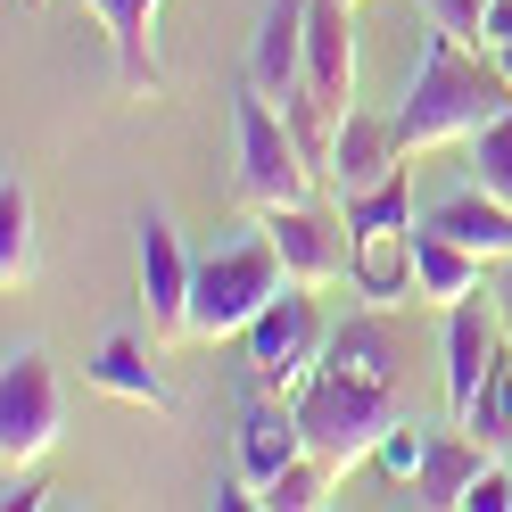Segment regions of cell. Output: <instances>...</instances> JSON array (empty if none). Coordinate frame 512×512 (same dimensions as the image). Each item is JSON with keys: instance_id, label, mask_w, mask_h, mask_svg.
<instances>
[{"instance_id": "obj_1", "label": "cell", "mask_w": 512, "mask_h": 512, "mask_svg": "<svg viewBox=\"0 0 512 512\" xmlns=\"http://www.w3.org/2000/svg\"><path fill=\"white\" fill-rule=\"evenodd\" d=\"M504 108H512V83L496 67V50L455 42V34H438V25H430L422 67H413L405 100H397V141H405V157H430L446 141H471L479 124L504 116Z\"/></svg>"}, {"instance_id": "obj_2", "label": "cell", "mask_w": 512, "mask_h": 512, "mask_svg": "<svg viewBox=\"0 0 512 512\" xmlns=\"http://www.w3.org/2000/svg\"><path fill=\"white\" fill-rule=\"evenodd\" d=\"M290 405H298L306 455H323L339 471L372 463L380 438L405 422V389H397V380H364V372H339V364H314V380H306Z\"/></svg>"}, {"instance_id": "obj_3", "label": "cell", "mask_w": 512, "mask_h": 512, "mask_svg": "<svg viewBox=\"0 0 512 512\" xmlns=\"http://www.w3.org/2000/svg\"><path fill=\"white\" fill-rule=\"evenodd\" d=\"M281 290H290V265H281L273 232L256 223L232 248L199 256V273H190V339H240Z\"/></svg>"}, {"instance_id": "obj_4", "label": "cell", "mask_w": 512, "mask_h": 512, "mask_svg": "<svg viewBox=\"0 0 512 512\" xmlns=\"http://www.w3.org/2000/svg\"><path fill=\"white\" fill-rule=\"evenodd\" d=\"M323 190V174L306 166V149L290 133V116H281V100H265V91H240V199L256 215H273V207H298Z\"/></svg>"}, {"instance_id": "obj_5", "label": "cell", "mask_w": 512, "mask_h": 512, "mask_svg": "<svg viewBox=\"0 0 512 512\" xmlns=\"http://www.w3.org/2000/svg\"><path fill=\"white\" fill-rule=\"evenodd\" d=\"M240 347H248V389L256 397H298L314 380V364H323V347H331L323 314H314V290L290 281V290L240 331Z\"/></svg>"}, {"instance_id": "obj_6", "label": "cell", "mask_w": 512, "mask_h": 512, "mask_svg": "<svg viewBox=\"0 0 512 512\" xmlns=\"http://www.w3.org/2000/svg\"><path fill=\"white\" fill-rule=\"evenodd\" d=\"M58 430H67V380L42 347H17L0 372V471H34L58 446Z\"/></svg>"}, {"instance_id": "obj_7", "label": "cell", "mask_w": 512, "mask_h": 512, "mask_svg": "<svg viewBox=\"0 0 512 512\" xmlns=\"http://www.w3.org/2000/svg\"><path fill=\"white\" fill-rule=\"evenodd\" d=\"M265 232L281 248L298 290H331V281L356 273V232H347V207H323V199H298V207H273Z\"/></svg>"}, {"instance_id": "obj_8", "label": "cell", "mask_w": 512, "mask_h": 512, "mask_svg": "<svg viewBox=\"0 0 512 512\" xmlns=\"http://www.w3.org/2000/svg\"><path fill=\"white\" fill-rule=\"evenodd\" d=\"M504 323H496V298H463V306H446V413L471 430V413L479 397H488V380L504 364Z\"/></svg>"}, {"instance_id": "obj_9", "label": "cell", "mask_w": 512, "mask_h": 512, "mask_svg": "<svg viewBox=\"0 0 512 512\" xmlns=\"http://www.w3.org/2000/svg\"><path fill=\"white\" fill-rule=\"evenodd\" d=\"M190 273L199 256H182V232L166 215H141V306H149V339H190Z\"/></svg>"}, {"instance_id": "obj_10", "label": "cell", "mask_w": 512, "mask_h": 512, "mask_svg": "<svg viewBox=\"0 0 512 512\" xmlns=\"http://www.w3.org/2000/svg\"><path fill=\"white\" fill-rule=\"evenodd\" d=\"M397 166H413V157H405V141H397V116L347 108L339 149H331V190H339V199H356V190H380Z\"/></svg>"}, {"instance_id": "obj_11", "label": "cell", "mask_w": 512, "mask_h": 512, "mask_svg": "<svg viewBox=\"0 0 512 512\" xmlns=\"http://www.w3.org/2000/svg\"><path fill=\"white\" fill-rule=\"evenodd\" d=\"M157 9H166V0H91V17L108 25L116 83L133 91V100H157V83H166V67H157Z\"/></svg>"}, {"instance_id": "obj_12", "label": "cell", "mask_w": 512, "mask_h": 512, "mask_svg": "<svg viewBox=\"0 0 512 512\" xmlns=\"http://www.w3.org/2000/svg\"><path fill=\"white\" fill-rule=\"evenodd\" d=\"M488 256H471L463 240L430 232V223H413V306H463L488 290Z\"/></svg>"}, {"instance_id": "obj_13", "label": "cell", "mask_w": 512, "mask_h": 512, "mask_svg": "<svg viewBox=\"0 0 512 512\" xmlns=\"http://www.w3.org/2000/svg\"><path fill=\"white\" fill-rule=\"evenodd\" d=\"M306 17H314V0H273L265 25H256L248 83L265 91V100H290V91L306 83Z\"/></svg>"}, {"instance_id": "obj_14", "label": "cell", "mask_w": 512, "mask_h": 512, "mask_svg": "<svg viewBox=\"0 0 512 512\" xmlns=\"http://www.w3.org/2000/svg\"><path fill=\"white\" fill-rule=\"evenodd\" d=\"M306 455V430H298V405L290 397H256L248 422H240V479L265 496V479H281Z\"/></svg>"}, {"instance_id": "obj_15", "label": "cell", "mask_w": 512, "mask_h": 512, "mask_svg": "<svg viewBox=\"0 0 512 512\" xmlns=\"http://www.w3.org/2000/svg\"><path fill=\"white\" fill-rule=\"evenodd\" d=\"M306 83L347 116L356 108V34H347V0H314L306 17Z\"/></svg>"}, {"instance_id": "obj_16", "label": "cell", "mask_w": 512, "mask_h": 512, "mask_svg": "<svg viewBox=\"0 0 512 512\" xmlns=\"http://www.w3.org/2000/svg\"><path fill=\"white\" fill-rule=\"evenodd\" d=\"M347 281L364 290V306H405L413 298V223H372V232H356V273Z\"/></svg>"}, {"instance_id": "obj_17", "label": "cell", "mask_w": 512, "mask_h": 512, "mask_svg": "<svg viewBox=\"0 0 512 512\" xmlns=\"http://www.w3.org/2000/svg\"><path fill=\"white\" fill-rule=\"evenodd\" d=\"M479 471H488V438H463V422H455V430H430L422 471H413V504H422V512L463 504Z\"/></svg>"}, {"instance_id": "obj_18", "label": "cell", "mask_w": 512, "mask_h": 512, "mask_svg": "<svg viewBox=\"0 0 512 512\" xmlns=\"http://www.w3.org/2000/svg\"><path fill=\"white\" fill-rule=\"evenodd\" d=\"M422 223H430V232H446V240H463L471 256H488V265H504V256H512V207L488 199L479 182H463L455 199H438Z\"/></svg>"}, {"instance_id": "obj_19", "label": "cell", "mask_w": 512, "mask_h": 512, "mask_svg": "<svg viewBox=\"0 0 512 512\" xmlns=\"http://www.w3.org/2000/svg\"><path fill=\"white\" fill-rule=\"evenodd\" d=\"M149 347H157V339L108 331V339H100V356H91V389H108V397H124V405H149V413H166L174 397H166V372L149 364Z\"/></svg>"}, {"instance_id": "obj_20", "label": "cell", "mask_w": 512, "mask_h": 512, "mask_svg": "<svg viewBox=\"0 0 512 512\" xmlns=\"http://www.w3.org/2000/svg\"><path fill=\"white\" fill-rule=\"evenodd\" d=\"M0 281H9V290L34 281V190L17 174L0 182Z\"/></svg>"}, {"instance_id": "obj_21", "label": "cell", "mask_w": 512, "mask_h": 512, "mask_svg": "<svg viewBox=\"0 0 512 512\" xmlns=\"http://www.w3.org/2000/svg\"><path fill=\"white\" fill-rule=\"evenodd\" d=\"M463 166H471V182L488 190V199H504L512 207V108L504 116H488L479 133L463 141Z\"/></svg>"}, {"instance_id": "obj_22", "label": "cell", "mask_w": 512, "mask_h": 512, "mask_svg": "<svg viewBox=\"0 0 512 512\" xmlns=\"http://www.w3.org/2000/svg\"><path fill=\"white\" fill-rule=\"evenodd\" d=\"M339 463H323V455H298L281 479H265V512H314V504H331L339 496Z\"/></svg>"}, {"instance_id": "obj_23", "label": "cell", "mask_w": 512, "mask_h": 512, "mask_svg": "<svg viewBox=\"0 0 512 512\" xmlns=\"http://www.w3.org/2000/svg\"><path fill=\"white\" fill-rule=\"evenodd\" d=\"M488 9H496V0H422V17L438 25V34L479 42V50H488Z\"/></svg>"}, {"instance_id": "obj_24", "label": "cell", "mask_w": 512, "mask_h": 512, "mask_svg": "<svg viewBox=\"0 0 512 512\" xmlns=\"http://www.w3.org/2000/svg\"><path fill=\"white\" fill-rule=\"evenodd\" d=\"M471 430L479 438H512V364H496V380H488V397H479V413H471Z\"/></svg>"}, {"instance_id": "obj_25", "label": "cell", "mask_w": 512, "mask_h": 512, "mask_svg": "<svg viewBox=\"0 0 512 512\" xmlns=\"http://www.w3.org/2000/svg\"><path fill=\"white\" fill-rule=\"evenodd\" d=\"M422 446H430V430H422V422H397L389 438H380V471L413 479V471H422Z\"/></svg>"}, {"instance_id": "obj_26", "label": "cell", "mask_w": 512, "mask_h": 512, "mask_svg": "<svg viewBox=\"0 0 512 512\" xmlns=\"http://www.w3.org/2000/svg\"><path fill=\"white\" fill-rule=\"evenodd\" d=\"M463 512H512V471H496V463H488V471L471 479V496H463Z\"/></svg>"}, {"instance_id": "obj_27", "label": "cell", "mask_w": 512, "mask_h": 512, "mask_svg": "<svg viewBox=\"0 0 512 512\" xmlns=\"http://www.w3.org/2000/svg\"><path fill=\"white\" fill-rule=\"evenodd\" d=\"M488 298H496V323H504V339H512V256L488 273Z\"/></svg>"}, {"instance_id": "obj_28", "label": "cell", "mask_w": 512, "mask_h": 512, "mask_svg": "<svg viewBox=\"0 0 512 512\" xmlns=\"http://www.w3.org/2000/svg\"><path fill=\"white\" fill-rule=\"evenodd\" d=\"M347 9H356V0H347Z\"/></svg>"}]
</instances>
